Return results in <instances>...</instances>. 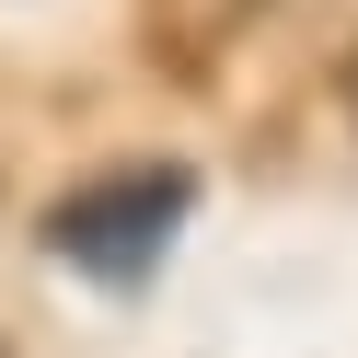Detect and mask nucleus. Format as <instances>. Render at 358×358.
I'll use <instances>...</instances> for the list:
<instances>
[{
	"label": "nucleus",
	"instance_id": "1",
	"mask_svg": "<svg viewBox=\"0 0 358 358\" xmlns=\"http://www.w3.org/2000/svg\"><path fill=\"white\" fill-rule=\"evenodd\" d=\"M185 208H196V173H185V162H127V173L70 185V196L47 208V255L70 266V278H93V289H139L150 266L173 255Z\"/></svg>",
	"mask_w": 358,
	"mask_h": 358
},
{
	"label": "nucleus",
	"instance_id": "2",
	"mask_svg": "<svg viewBox=\"0 0 358 358\" xmlns=\"http://www.w3.org/2000/svg\"><path fill=\"white\" fill-rule=\"evenodd\" d=\"M347 104H358V70H347Z\"/></svg>",
	"mask_w": 358,
	"mask_h": 358
}]
</instances>
